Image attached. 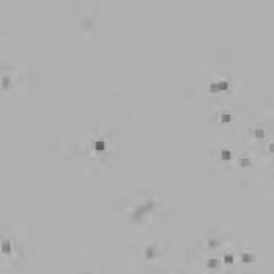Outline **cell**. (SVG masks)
I'll use <instances>...</instances> for the list:
<instances>
[{
    "mask_svg": "<svg viewBox=\"0 0 274 274\" xmlns=\"http://www.w3.org/2000/svg\"><path fill=\"white\" fill-rule=\"evenodd\" d=\"M221 157H222L223 160H230L231 158V153L228 151V150H223L222 153H221Z\"/></svg>",
    "mask_w": 274,
    "mask_h": 274,
    "instance_id": "1",
    "label": "cell"
},
{
    "mask_svg": "<svg viewBox=\"0 0 274 274\" xmlns=\"http://www.w3.org/2000/svg\"><path fill=\"white\" fill-rule=\"evenodd\" d=\"M94 148L96 150H103L104 149V141L102 140H96L94 143Z\"/></svg>",
    "mask_w": 274,
    "mask_h": 274,
    "instance_id": "2",
    "label": "cell"
},
{
    "mask_svg": "<svg viewBox=\"0 0 274 274\" xmlns=\"http://www.w3.org/2000/svg\"><path fill=\"white\" fill-rule=\"evenodd\" d=\"M219 88H220V90H225V89H227V88H228V82L226 81V80L220 81V82H219Z\"/></svg>",
    "mask_w": 274,
    "mask_h": 274,
    "instance_id": "3",
    "label": "cell"
},
{
    "mask_svg": "<svg viewBox=\"0 0 274 274\" xmlns=\"http://www.w3.org/2000/svg\"><path fill=\"white\" fill-rule=\"evenodd\" d=\"M221 119H222V121L228 122L229 120L231 119V116L228 113H224V114H222V116H221Z\"/></svg>",
    "mask_w": 274,
    "mask_h": 274,
    "instance_id": "4",
    "label": "cell"
},
{
    "mask_svg": "<svg viewBox=\"0 0 274 274\" xmlns=\"http://www.w3.org/2000/svg\"><path fill=\"white\" fill-rule=\"evenodd\" d=\"M263 134H264V131H263L262 129H257V130L255 131V136L258 137V138L263 137Z\"/></svg>",
    "mask_w": 274,
    "mask_h": 274,
    "instance_id": "5",
    "label": "cell"
},
{
    "mask_svg": "<svg viewBox=\"0 0 274 274\" xmlns=\"http://www.w3.org/2000/svg\"><path fill=\"white\" fill-rule=\"evenodd\" d=\"M210 90L212 91V92H216V91H219L220 90L219 84H215V82H212V84H210Z\"/></svg>",
    "mask_w": 274,
    "mask_h": 274,
    "instance_id": "6",
    "label": "cell"
},
{
    "mask_svg": "<svg viewBox=\"0 0 274 274\" xmlns=\"http://www.w3.org/2000/svg\"><path fill=\"white\" fill-rule=\"evenodd\" d=\"M248 164H249V160H248V158H246V157L241 158V165L246 166V165H248Z\"/></svg>",
    "mask_w": 274,
    "mask_h": 274,
    "instance_id": "7",
    "label": "cell"
},
{
    "mask_svg": "<svg viewBox=\"0 0 274 274\" xmlns=\"http://www.w3.org/2000/svg\"><path fill=\"white\" fill-rule=\"evenodd\" d=\"M269 149H270V151L274 152V144H271V145H270V147H269Z\"/></svg>",
    "mask_w": 274,
    "mask_h": 274,
    "instance_id": "8",
    "label": "cell"
}]
</instances>
